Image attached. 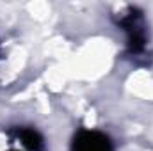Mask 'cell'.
<instances>
[{
	"mask_svg": "<svg viewBox=\"0 0 153 151\" xmlns=\"http://www.w3.org/2000/svg\"><path fill=\"white\" fill-rule=\"evenodd\" d=\"M119 25L126 30L128 34V48L134 53H139L144 50L146 44V34L143 29V16L141 11L135 7H128V11L119 18Z\"/></svg>",
	"mask_w": 153,
	"mask_h": 151,
	"instance_id": "obj_1",
	"label": "cell"
},
{
	"mask_svg": "<svg viewBox=\"0 0 153 151\" xmlns=\"http://www.w3.org/2000/svg\"><path fill=\"white\" fill-rule=\"evenodd\" d=\"M73 151H112V144L107 135L94 130H84L73 141Z\"/></svg>",
	"mask_w": 153,
	"mask_h": 151,
	"instance_id": "obj_2",
	"label": "cell"
},
{
	"mask_svg": "<svg viewBox=\"0 0 153 151\" xmlns=\"http://www.w3.org/2000/svg\"><path fill=\"white\" fill-rule=\"evenodd\" d=\"M18 139H22L23 146L29 148L30 151H41L43 150V137L39 135L36 130H30V128L18 130Z\"/></svg>",
	"mask_w": 153,
	"mask_h": 151,
	"instance_id": "obj_3",
	"label": "cell"
}]
</instances>
